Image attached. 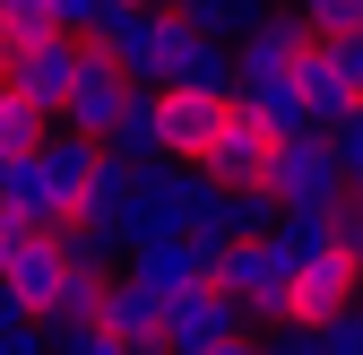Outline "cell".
Here are the masks:
<instances>
[{
	"mask_svg": "<svg viewBox=\"0 0 363 355\" xmlns=\"http://www.w3.org/2000/svg\"><path fill=\"white\" fill-rule=\"evenodd\" d=\"M259 355H329V338L311 329V321H277V329L259 338Z\"/></svg>",
	"mask_w": 363,
	"mask_h": 355,
	"instance_id": "7402d4cb",
	"label": "cell"
},
{
	"mask_svg": "<svg viewBox=\"0 0 363 355\" xmlns=\"http://www.w3.org/2000/svg\"><path fill=\"white\" fill-rule=\"evenodd\" d=\"M216 355H259V338H251V329H242V338H225V346H216Z\"/></svg>",
	"mask_w": 363,
	"mask_h": 355,
	"instance_id": "1f68e13d",
	"label": "cell"
},
{
	"mask_svg": "<svg viewBox=\"0 0 363 355\" xmlns=\"http://www.w3.org/2000/svg\"><path fill=\"white\" fill-rule=\"evenodd\" d=\"M329 139H337V165H346V191L363 200V104H354V113L329 130Z\"/></svg>",
	"mask_w": 363,
	"mask_h": 355,
	"instance_id": "603a6c76",
	"label": "cell"
},
{
	"mask_svg": "<svg viewBox=\"0 0 363 355\" xmlns=\"http://www.w3.org/2000/svg\"><path fill=\"white\" fill-rule=\"evenodd\" d=\"M294 96H303V113H311V130H337L363 96H354V78L337 70V53L329 43H311V53L294 61Z\"/></svg>",
	"mask_w": 363,
	"mask_h": 355,
	"instance_id": "4fadbf2b",
	"label": "cell"
},
{
	"mask_svg": "<svg viewBox=\"0 0 363 355\" xmlns=\"http://www.w3.org/2000/svg\"><path fill=\"white\" fill-rule=\"evenodd\" d=\"M52 18H61V35H86L104 18V0H52Z\"/></svg>",
	"mask_w": 363,
	"mask_h": 355,
	"instance_id": "4316f807",
	"label": "cell"
},
{
	"mask_svg": "<svg viewBox=\"0 0 363 355\" xmlns=\"http://www.w3.org/2000/svg\"><path fill=\"white\" fill-rule=\"evenodd\" d=\"M173 87H199V96H234V43L191 26L182 35V53H173Z\"/></svg>",
	"mask_w": 363,
	"mask_h": 355,
	"instance_id": "5bb4252c",
	"label": "cell"
},
{
	"mask_svg": "<svg viewBox=\"0 0 363 355\" xmlns=\"http://www.w3.org/2000/svg\"><path fill=\"white\" fill-rule=\"evenodd\" d=\"M337 243H346V251H354V260H363V200H354V191H346V200H337Z\"/></svg>",
	"mask_w": 363,
	"mask_h": 355,
	"instance_id": "f1b7e54d",
	"label": "cell"
},
{
	"mask_svg": "<svg viewBox=\"0 0 363 355\" xmlns=\"http://www.w3.org/2000/svg\"><path fill=\"white\" fill-rule=\"evenodd\" d=\"M96 312H104V278H86V269H69V278H61V295H52V303H43V312H35V321H43V329H52V338H61V329H86V321H96Z\"/></svg>",
	"mask_w": 363,
	"mask_h": 355,
	"instance_id": "e0dca14e",
	"label": "cell"
},
{
	"mask_svg": "<svg viewBox=\"0 0 363 355\" xmlns=\"http://www.w3.org/2000/svg\"><path fill=\"white\" fill-rule=\"evenodd\" d=\"M0 355H52V329L26 321V329H0Z\"/></svg>",
	"mask_w": 363,
	"mask_h": 355,
	"instance_id": "484cf974",
	"label": "cell"
},
{
	"mask_svg": "<svg viewBox=\"0 0 363 355\" xmlns=\"http://www.w3.org/2000/svg\"><path fill=\"white\" fill-rule=\"evenodd\" d=\"M354 303H363V260H354L346 243H320V251L294 269V321H311V329H320V321L354 312Z\"/></svg>",
	"mask_w": 363,
	"mask_h": 355,
	"instance_id": "9c48e42d",
	"label": "cell"
},
{
	"mask_svg": "<svg viewBox=\"0 0 363 355\" xmlns=\"http://www.w3.org/2000/svg\"><path fill=\"white\" fill-rule=\"evenodd\" d=\"M242 329H251V312L208 278V286H191V295H173V312H164V355H216L225 338H242Z\"/></svg>",
	"mask_w": 363,
	"mask_h": 355,
	"instance_id": "5b68a950",
	"label": "cell"
},
{
	"mask_svg": "<svg viewBox=\"0 0 363 355\" xmlns=\"http://www.w3.org/2000/svg\"><path fill=\"white\" fill-rule=\"evenodd\" d=\"M130 269H139L156 295H191V286L216 278V243H199V234H156V243L130 251Z\"/></svg>",
	"mask_w": 363,
	"mask_h": 355,
	"instance_id": "8fae6325",
	"label": "cell"
},
{
	"mask_svg": "<svg viewBox=\"0 0 363 355\" xmlns=\"http://www.w3.org/2000/svg\"><path fill=\"white\" fill-rule=\"evenodd\" d=\"M96 139H78V130H52L35 156H18V217L26 226H43V234H61V226H78V208H86V173H96Z\"/></svg>",
	"mask_w": 363,
	"mask_h": 355,
	"instance_id": "6da1fadb",
	"label": "cell"
},
{
	"mask_svg": "<svg viewBox=\"0 0 363 355\" xmlns=\"http://www.w3.org/2000/svg\"><path fill=\"white\" fill-rule=\"evenodd\" d=\"M173 9L191 18V26H208V35H225V43H234L242 26H259V18H268V0H173Z\"/></svg>",
	"mask_w": 363,
	"mask_h": 355,
	"instance_id": "d6986e66",
	"label": "cell"
},
{
	"mask_svg": "<svg viewBox=\"0 0 363 355\" xmlns=\"http://www.w3.org/2000/svg\"><path fill=\"white\" fill-rule=\"evenodd\" d=\"M121 9H173V0H121Z\"/></svg>",
	"mask_w": 363,
	"mask_h": 355,
	"instance_id": "836d02e7",
	"label": "cell"
},
{
	"mask_svg": "<svg viewBox=\"0 0 363 355\" xmlns=\"http://www.w3.org/2000/svg\"><path fill=\"white\" fill-rule=\"evenodd\" d=\"M52 355H130V346H121L104 321H86V329H61V338H52Z\"/></svg>",
	"mask_w": 363,
	"mask_h": 355,
	"instance_id": "cb8c5ba5",
	"label": "cell"
},
{
	"mask_svg": "<svg viewBox=\"0 0 363 355\" xmlns=\"http://www.w3.org/2000/svg\"><path fill=\"white\" fill-rule=\"evenodd\" d=\"M43 139H52V113L43 104H26L9 78H0V156H35Z\"/></svg>",
	"mask_w": 363,
	"mask_h": 355,
	"instance_id": "2e32d148",
	"label": "cell"
},
{
	"mask_svg": "<svg viewBox=\"0 0 363 355\" xmlns=\"http://www.w3.org/2000/svg\"><path fill=\"white\" fill-rule=\"evenodd\" d=\"M78 61H86V43H78V35H43V43H18V53L0 61V78H9L26 104H43V113L61 121L69 87H78Z\"/></svg>",
	"mask_w": 363,
	"mask_h": 355,
	"instance_id": "8992f818",
	"label": "cell"
},
{
	"mask_svg": "<svg viewBox=\"0 0 363 355\" xmlns=\"http://www.w3.org/2000/svg\"><path fill=\"white\" fill-rule=\"evenodd\" d=\"M104 148L139 156V165L164 156V87H130V104H121V121H113V139H104Z\"/></svg>",
	"mask_w": 363,
	"mask_h": 355,
	"instance_id": "9a60e30c",
	"label": "cell"
},
{
	"mask_svg": "<svg viewBox=\"0 0 363 355\" xmlns=\"http://www.w3.org/2000/svg\"><path fill=\"white\" fill-rule=\"evenodd\" d=\"M9 200H18V156H0V217H9Z\"/></svg>",
	"mask_w": 363,
	"mask_h": 355,
	"instance_id": "4dcf8cb0",
	"label": "cell"
},
{
	"mask_svg": "<svg viewBox=\"0 0 363 355\" xmlns=\"http://www.w3.org/2000/svg\"><path fill=\"white\" fill-rule=\"evenodd\" d=\"M329 53H337V70L354 78V96H363V26L354 35H329Z\"/></svg>",
	"mask_w": 363,
	"mask_h": 355,
	"instance_id": "83f0119b",
	"label": "cell"
},
{
	"mask_svg": "<svg viewBox=\"0 0 363 355\" xmlns=\"http://www.w3.org/2000/svg\"><path fill=\"white\" fill-rule=\"evenodd\" d=\"M199 173L225 182V191H268V173H277V139L251 121V104L225 113V130H216V148L199 156Z\"/></svg>",
	"mask_w": 363,
	"mask_h": 355,
	"instance_id": "52a82bcc",
	"label": "cell"
},
{
	"mask_svg": "<svg viewBox=\"0 0 363 355\" xmlns=\"http://www.w3.org/2000/svg\"><path fill=\"white\" fill-rule=\"evenodd\" d=\"M164 312H173V295H156L139 269H121V278H104V329L130 346V355H164Z\"/></svg>",
	"mask_w": 363,
	"mask_h": 355,
	"instance_id": "30bf717a",
	"label": "cell"
},
{
	"mask_svg": "<svg viewBox=\"0 0 363 355\" xmlns=\"http://www.w3.org/2000/svg\"><path fill=\"white\" fill-rule=\"evenodd\" d=\"M320 338H329V355H363V303L337 312V321H320Z\"/></svg>",
	"mask_w": 363,
	"mask_h": 355,
	"instance_id": "d4e9b609",
	"label": "cell"
},
{
	"mask_svg": "<svg viewBox=\"0 0 363 355\" xmlns=\"http://www.w3.org/2000/svg\"><path fill=\"white\" fill-rule=\"evenodd\" d=\"M294 9H303V26L320 35V43H329V35H354V26H363V0H294Z\"/></svg>",
	"mask_w": 363,
	"mask_h": 355,
	"instance_id": "ffe728a7",
	"label": "cell"
},
{
	"mask_svg": "<svg viewBox=\"0 0 363 355\" xmlns=\"http://www.w3.org/2000/svg\"><path fill=\"white\" fill-rule=\"evenodd\" d=\"M268 191L286 200V217H337V200H346L337 139H329V130H294V139H277V173H268Z\"/></svg>",
	"mask_w": 363,
	"mask_h": 355,
	"instance_id": "3957f363",
	"label": "cell"
},
{
	"mask_svg": "<svg viewBox=\"0 0 363 355\" xmlns=\"http://www.w3.org/2000/svg\"><path fill=\"white\" fill-rule=\"evenodd\" d=\"M26 321H35V312H26V295H18L9 278H0V329H26Z\"/></svg>",
	"mask_w": 363,
	"mask_h": 355,
	"instance_id": "f546056e",
	"label": "cell"
},
{
	"mask_svg": "<svg viewBox=\"0 0 363 355\" xmlns=\"http://www.w3.org/2000/svg\"><path fill=\"white\" fill-rule=\"evenodd\" d=\"M216 286L251 312V329H277L294 321V260L277 251V234H251V243H225L216 251Z\"/></svg>",
	"mask_w": 363,
	"mask_h": 355,
	"instance_id": "7a4b0ae2",
	"label": "cell"
},
{
	"mask_svg": "<svg viewBox=\"0 0 363 355\" xmlns=\"http://www.w3.org/2000/svg\"><path fill=\"white\" fill-rule=\"evenodd\" d=\"M234 104H251V121L268 130V139H294V130H311V113H303V96H294V78L251 87V96H234Z\"/></svg>",
	"mask_w": 363,
	"mask_h": 355,
	"instance_id": "ac0fdd59",
	"label": "cell"
},
{
	"mask_svg": "<svg viewBox=\"0 0 363 355\" xmlns=\"http://www.w3.org/2000/svg\"><path fill=\"white\" fill-rule=\"evenodd\" d=\"M225 113H234V96H199V87H164V156L199 165V156L216 148Z\"/></svg>",
	"mask_w": 363,
	"mask_h": 355,
	"instance_id": "7c38bea8",
	"label": "cell"
},
{
	"mask_svg": "<svg viewBox=\"0 0 363 355\" xmlns=\"http://www.w3.org/2000/svg\"><path fill=\"white\" fill-rule=\"evenodd\" d=\"M9 53H18V35H9V9H0V61H9Z\"/></svg>",
	"mask_w": 363,
	"mask_h": 355,
	"instance_id": "d6a6232c",
	"label": "cell"
},
{
	"mask_svg": "<svg viewBox=\"0 0 363 355\" xmlns=\"http://www.w3.org/2000/svg\"><path fill=\"white\" fill-rule=\"evenodd\" d=\"M311 43H320V35L303 26V9H294V18H286V9H268L259 26H242V35H234V96H251V87H277V78H294V61L311 53Z\"/></svg>",
	"mask_w": 363,
	"mask_h": 355,
	"instance_id": "277c9868",
	"label": "cell"
},
{
	"mask_svg": "<svg viewBox=\"0 0 363 355\" xmlns=\"http://www.w3.org/2000/svg\"><path fill=\"white\" fill-rule=\"evenodd\" d=\"M0 9H9V35H18V43H43V35H61L52 0H0Z\"/></svg>",
	"mask_w": 363,
	"mask_h": 355,
	"instance_id": "44dd1931",
	"label": "cell"
},
{
	"mask_svg": "<svg viewBox=\"0 0 363 355\" xmlns=\"http://www.w3.org/2000/svg\"><path fill=\"white\" fill-rule=\"evenodd\" d=\"M86 43V35H78ZM121 104H130V78H121V61L113 53H96L86 43V61H78V87H69V104H61V130H78V139H113V121H121Z\"/></svg>",
	"mask_w": 363,
	"mask_h": 355,
	"instance_id": "ba28073f",
	"label": "cell"
}]
</instances>
